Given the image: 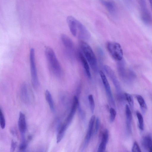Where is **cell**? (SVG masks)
<instances>
[{
  "label": "cell",
  "mask_w": 152,
  "mask_h": 152,
  "mask_svg": "<svg viewBox=\"0 0 152 152\" xmlns=\"http://www.w3.org/2000/svg\"><path fill=\"white\" fill-rule=\"evenodd\" d=\"M28 145V141L25 140V139L22 140V142L19 146V149L21 151L25 150Z\"/></svg>",
  "instance_id": "obj_30"
},
{
  "label": "cell",
  "mask_w": 152,
  "mask_h": 152,
  "mask_svg": "<svg viewBox=\"0 0 152 152\" xmlns=\"http://www.w3.org/2000/svg\"><path fill=\"white\" fill-rule=\"evenodd\" d=\"M11 132L12 135H16V131L13 129H11Z\"/></svg>",
  "instance_id": "obj_33"
},
{
  "label": "cell",
  "mask_w": 152,
  "mask_h": 152,
  "mask_svg": "<svg viewBox=\"0 0 152 152\" xmlns=\"http://www.w3.org/2000/svg\"><path fill=\"white\" fill-rule=\"evenodd\" d=\"M78 54L79 58L83 65L86 75L88 78H90L91 74L88 61L81 52H79Z\"/></svg>",
  "instance_id": "obj_18"
},
{
  "label": "cell",
  "mask_w": 152,
  "mask_h": 152,
  "mask_svg": "<svg viewBox=\"0 0 152 152\" xmlns=\"http://www.w3.org/2000/svg\"><path fill=\"white\" fill-rule=\"evenodd\" d=\"M79 104V102L77 97L75 96L70 112L64 122L68 126L71 123L75 114L77 107Z\"/></svg>",
  "instance_id": "obj_13"
},
{
  "label": "cell",
  "mask_w": 152,
  "mask_h": 152,
  "mask_svg": "<svg viewBox=\"0 0 152 152\" xmlns=\"http://www.w3.org/2000/svg\"><path fill=\"white\" fill-rule=\"evenodd\" d=\"M80 45L90 66L94 71L97 72L98 69L97 60L92 48L88 44L83 41H80Z\"/></svg>",
  "instance_id": "obj_2"
},
{
  "label": "cell",
  "mask_w": 152,
  "mask_h": 152,
  "mask_svg": "<svg viewBox=\"0 0 152 152\" xmlns=\"http://www.w3.org/2000/svg\"><path fill=\"white\" fill-rule=\"evenodd\" d=\"M18 124L22 140L25 139V134L26 131V124L25 115L22 112H20L19 113Z\"/></svg>",
  "instance_id": "obj_12"
},
{
  "label": "cell",
  "mask_w": 152,
  "mask_h": 152,
  "mask_svg": "<svg viewBox=\"0 0 152 152\" xmlns=\"http://www.w3.org/2000/svg\"><path fill=\"white\" fill-rule=\"evenodd\" d=\"M66 21L71 33L76 37L77 20L72 16H69L67 18Z\"/></svg>",
  "instance_id": "obj_15"
},
{
  "label": "cell",
  "mask_w": 152,
  "mask_h": 152,
  "mask_svg": "<svg viewBox=\"0 0 152 152\" xmlns=\"http://www.w3.org/2000/svg\"><path fill=\"white\" fill-rule=\"evenodd\" d=\"M99 74L104 89L110 105L115 107V102L110 87L104 73L102 71L99 72Z\"/></svg>",
  "instance_id": "obj_6"
},
{
  "label": "cell",
  "mask_w": 152,
  "mask_h": 152,
  "mask_svg": "<svg viewBox=\"0 0 152 152\" xmlns=\"http://www.w3.org/2000/svg\"><path fill=\"white\" fill-rule=\"evenodd\" d=\"M26 83L23 84L20 88V98L22 101L26 103H28L30 101V91Z\"/></svg>",
  "instance_id": "obj_11"
},
{
  "label": "cell",
  "mask_w": 152,
  "mask_h": 152,
  "mask_svg": "<svg viewBox=\"0 0 152 152\" xmlns=\"http://www.w3.org/2000/svg\"><path fill=\"white\" fill-rule=\"evenodd\" d=\"M136 98L139 104L141 110L143 113H145L147 109V106L143 97L140 95L136 96Z\"/></svg>",
  "instance_id": "obj_23"
},
{
  "label": "cell",
  "mask_w": 152,
  "mask_h": 152,
  "mask_svg": "<svg viewBox=\"0 0 152 152\" xmlns=\"http://www.w3.org/2000/svg\"><path fill=\"white\" fill-rule=\"evenodd\" d=\"M149 2L151 9L152 10V0H148Z\"/></svg>",
  "instance_id": "obj_34"
},
{
  "label": "cell",
  "mask_w": 152,
  "mask_h": 152,
  "mask_svg": "<svg viewBox=\"0 0 152 152\" xmlns=\"http://www.w3.org/2000/svg\"><path fill=\"white\" fill-rule=\"evenodd\" d=\"M132 152H141V149L139 145L137 142L135 141L133 144L132 147Z\"/></svg>",
  "instance_id": "obj_29"
},
{
  "label": "cell",
  "mask_w": 152,
  "mask_h": 152,
  "mask_svg": "<svg viewBox=\"0 0 152 152\" xmlns=\"http://www.w3.org/2000/svg\"><path fill=\"white\" fill-rule=\"evenodd\" d=\"M45 97L48 103L50 110L54 112L55 107L54 102L51 95L48 90H46L45 91Z\"/></svg>",
  "instance_id": "obj_22"
},
{
  "label": "cell",
  "mask_w": 152,
  "mask_h": 152,
  "mask_svg": "<svg viewBox=\"0 0 152 152\" xmlns=\"http://www.w3.org/2000/svg\"><path fill=\"white\" fill-rule=\"evenodd\" d=\"M100 121L98 118H97L95 121V127L94 132L95 134L97 133L100 126Z\"/></svg>",
  "instance_id": "obj_31"
},
{
  "label": "cell",
  "mask_w": 152,
  "mask_h": 152,
  "mask_svg": "<svg viewBox=\"0 0 152 152\" xmlns=\"http://www.w3.org/2000/svg\"><path fill=\"white\" fill-rule=\"evenodd\" d=\"M108 138V131L107 129H105L103 133L101 142L98 149V152H103L105 151Z\"/></svg>",
  "instance_id": "obj_16"
},
{
  "label": "cell",
  "mask_w": 152,
  "mask_h": 152,
  "mask_svg": "<svg viewBox=\"0 0 152 152\" xmlns=\"http://www.w3.org/2000/svg\"><path fill=\"white\" fill-rule=\"evenodd\" d=\"M99 1L106 8L110 14L114 15L115 13L116 8L114 2L111 1L106 0H99Z\"/></svg>",
  "instance_id": "obj_17"
},
{
  "label": "cell",
  "mask_w": 152,
  "mask_h": 152,
  "mask_svg": "<svg viewBox=\"0 0 152 152\" xmlns=\"http://www.w3.org/2000/svg\"><path fill=\"white\" fill-rule=\"evenodd\" d=\"M88 99L91 111V113H93L95 108V103L93 96L92 94H90L88 96Z\"/></svg>",
  "instance_id": "obj_26"
},
{
  "label": "cell",
  "mask_w": 152,
  "mask_h": 152,
  "mask_svg": "<svg viewBox=\"0 0 152 152\" xmlns=\"http://www.w3.org/2000/svg\"><path fill=\"white\" fill-rule=\"evenodd\" d=\"M141 18L143 23L147 25L152 23V17L148 11L145 0H140Z\"/></svg>",
  "instance_id": "obj_5"
},
{
  "label": "cell",
  "mask_w": 152,
  "mask_h": 152,
  "mask_svg": "<svg viewBox=\"0 0 152 152\" xmlns=\"http://www.w3.org/2000/svg\"><path fill=\"white\" fill-rule=\"evenodd\" d=\"M109 53L115 60L118 61L123 59V53L120 45L114 42H109L106 45Z\"/></svg>",
  "instance_id": "obj_3"
},
{
  "label": "cell",
  "mask_w": 152,
  "mask_h": 152,
  "mask_svg": "<svg viewBox=\"0 0 152 152\" xmlns=\"http://www.w3.org/2000/svg\"><path fill=\"white\" fill-rule=\"evenodd\" d=\"M142 145L143 147L148 152H152V138L150 136L144 137L142 140Z\"/></svg>",
  "instance_id": "obj_20"
},
{
  "label": "cell",
  "mask_w": 152,
  "mask_h": 152,
  "mask_svg": "<svg viewBox=\"0 0 152 152\" xmlns=\"http://www.w3.org/2000/svg\"><path fill=\"white\" fill-rule=\"evenodd\" d=\"M110 120L111 122H113L115 120L116 115V112L113 107H111L110 109Z\"/></svg>",
  "instance_id": "obj_28"
},
{
  "label": "cell",
  "mask_w": 152,
  "mask_h": 152,
  "mask_svg": "<svg viewBox=\"0 0 152 152\" xmlns=\"http://www.w3.org/2000/svg\"><path fill=\"white\" fill-rule=\"evenodd\" d=\"M104 69L107 76L112 82L116 90L120 92L121 89L119 83L113 70L109 66L105 65L104 66Z\"/></svg>",
  "instance_id": "obj_10"
},
{
  "label": "cell",
  "mask_w": 152,
  "mask_h": 152,
  "mask_svg": "<svg viewBox=\"0 0 152 152\" xmlns=\"http://www.w3.org/2000/svg\"><path fill=\"white\" fill-rule=\"evenodd\" d=\"M29 59L32 84L35 89H37L39 86V82L35 63V50L34 48L30 49Z\"/></svg>",
  "instance_id": "obj_4"
},
{
  "label": "cell",
  "mask_w": 152,
  "mask_h": 152,
  "mask_svg": "<svg viewBox=\"0 0 152 152\" xmlns=\"http://www.w3.org/2000/svg\"><path fill=\"white\" fill-rule=\"evenodd\" d=\"M68 126L64 123L58 129V131L56 137V142H59L63 138L65 132Z\"/></svg>",
  "instance_id": "obj_21"
},
{
  "label": "cell",
  "mask_w": 152,
  "mask_h": 152,
  "mask_svg": "<svg viewBox=\"0 0 152 152\" xmlns=\"http://www.w3.org/2000/svg\"><path fill=\"white\" fill-rule=\"evenodd\" d=\"M0 124L2 129H4L5 128L6 125L5 118L1 109L0 113Z\"/></svg>",
  "instance_id": "obj_27"
},
{
  "label": "cell",
  "mask_w": 152,
  "mask_h": 152,
  "mask_svg": "<svg viewBox=\"0 0 152 152\" xmlns=\"http://www.w3.org/2000/svg\"><path fill=\"white\" fill-rule=\"evenodd\" d=\"M124 96L126 100L127 101L129 105V107L132 109L134 107V100L132 96L129 94L125 93Z\"/></svg>",
  "instance_id": "obj_25"
},
{
  "label": "cell",
  "mask_w": 152,
  "mask_h": 152,
  "mask_svg": "<svg viewBox=\"0 0 152 152\" xmlns=\"http://www.w3.org/2000/svg\"><path fill=\"white\" fill-rule=\"evenodd\" d=\"M117 69L120 77L124 80H128V71L126 69L125 62L123 59L118 61Z\"/></svg>",
  "instance_id": "obj_14"
},
{
  "label": "cell",
  "mask_w": 152,
  "mask_h": 152,
  "mask_svg": "<svg viewBox=\"0 0 152 152\" xmlns=\"http://www.w3.org/2000/svg\"><path fill=\"white\" fill-rule=\"evenodd\" d=\"M45 51L50 71L54 76L60 77L62 72L61 67L54 51L50 47L47 46Z\"/></svg>",
  "instance_id": "obj_1"
},
{
  "label": "cell",
  "mask_w": 152,
  "mask_h": 152,
  "mask_svg": "<svg viewBox=\"0 0 152 152\" xmlns=\"http://www.w3.org/2000/svg\"><path fill=\"white\" fill-rule=\"evenodd\" d=\"M125 113L126 117V127L129 132L131 131V125L132 116L129 106L126 104L125 106Z\"/></svg>",
  "instance_id": "obj_19"
},
{
  "label": "cell",
  "mask_w": 152,
  "mask_h": 152,
  "mask_svg": "<svg viewBox=\"0 0 152 152\" xmlns=\"http://www.w3.org/2000/svg\"><path fill=\"white\" fill-rule=\"evenodd\" d=\"M136 114L138 121L139 128L141 130H143L144 127L143 116L141 113L138 111L136 112Z\"/></svg>",
  "instance_id": "obj_24"
},
{
  "label": "cell",
  "mask_w": 152,
  "mask_h": 152,
  "mask_svg": "<svg viewBox=\"0 0 152 152\" xmlns=\"http://www.w3.org/2000/svg\"><path fill=\"white\" fill-rule=\"evenodd\" d=\"M96 120L95 115H93L91 117L88 124L87 132L83 142L82 148L85 149L87 147L91 138L93 132L94 125Z\"/></svg>",
  "instance_id": "obj_9"
},
{
  "label": "cell",
  "mask_w": 152,
  "mask_h": 152,
  "mask_svg": "<svg viewBox=\"0 0 152 152\" xmlns=\"http://www.w3.org/2000/svg\"><path fill=\"white\" fill-rule=\"evenodd\" d=\"M17 142L14 141L13 140H12L11 141L10 150L11 152H14L15 151L16 146H17Z\"/></svg>",
  "instance_id": "obj_32"
},
{
  "label": "cell",
  "mask_w": 152,
  "mask_h": 152,
  "mask_svg": "<svg viewBox=\"0 0 152 152\" xmlns=\"http://www.w3.org/2000/svg\"><path fill=\"white\" fill-rule=\"evenodd\" d=\"M62 42L65 49L67 56L71 58L74 50V43L72 40L67 35L62 34L61 36Z\"/></svg>",
  "instance_id": "obj_7"
},
{
  "label": "cell",
  "mask_w": 152,
  "mask_h": 152,
  "mask_svg": "<svg viewBox=\"0 0 152 152\" xmlns=\"http://www.w3.org/2000/svg\"><path fill=\"white\" fill-rule=\"evenodd\" d=\"M76 37L80 39L86 40H89L91 37V34L86 27L78 20Z\"/></svg>",
  "instance_id": "obj_8"
}]
</instances>
